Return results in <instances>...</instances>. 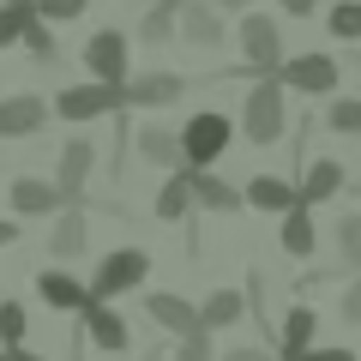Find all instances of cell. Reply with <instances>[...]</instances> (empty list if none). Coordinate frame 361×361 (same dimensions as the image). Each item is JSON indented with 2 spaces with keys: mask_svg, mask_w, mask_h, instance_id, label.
<instances>
[{
  "mask_svg": "<svg viewBox=\"0 0 361 361\" xmlns=\"http://www.w3.org/2000/svg\"><path fill=\"white\" fill-rule=\"evenodd\" d=\"M241 199H247L253 211H265V217H283L289 205H301V199H295V180H289V175H253V180L241 187Z\"/></svg>",
  "mask_w": 361,
  "mask_h": 361,
  "instance_id": "18",
  "label": "cell"
},
{
  "mask_svg": "<svg viewBox=\"0 0 361 361\" xmlns=\"http://www.w3.org/2000/svg\"><path fill=\"white\" fill-rule=\"evenodd\" d=\"M85 247H90V223H85V205H61V211H54L49 253H54V259H85Z\"/></svg>",
  "mask_w": 361,
  "mask_h": 361,
  "instance_id": "17",
  "label": "cell"
},
{
  "mask_svg": "<svg viewBox=\"0 0 361 361\" xmlns=\"http://www.w3.org/2000/svg\"><path fill=\"white\" fill-rule=\"evenodd\" d=\"M0 361H13V355H6V349H0Z\"/></svg>",
  "mask_w": 361,
  "mask_h": 361,
  "instance_id": "42",
  "label": "cell"
},
{
  "mask_svg": "<svg viewBox=\"0 0 361 361\" xmlns=\"http://www.w3.org/2000/svg\"><path fill=\"white\" fill-rule=\"evenodd\" d=\"M241 313H247V295H241V289H211V295L199 301V325H205L211 337H217V331H229V325L241 319Z\"/></svg>",
  "mask_w": 361,
  "mask_h": 361,
  "instance_id": "23",
  "label": "cell"
},
{
  "mask_svg": "<svg viewBox=\"0 0 361 361\" xmlns=\"http://www.w3.org/2000/svg\"><path fill=\"white\" fill-rule=\"evenodd\" d=\"M283 54H289V49H283L277 18L247 6V13H241V66H247V73H277V66H283Z\"/></svg>",
  "mask_w": 361,
  "mask_h": 361,
  "instance_id": "5",
  "label": "cell"
},
{
  "mask_svg": "<svg viewBox=\"0 0 361 361\" xmlns=\"http://www.w3.org/2000/svg\"><path fill=\"white\" fill-rule=\"evenodd\" d=\"M49 115H54L49 97H30V90L0 97V139H37V133L49 127Z\"/></svg>",
  "mask_w": 361,
  "mask_h": 361,
  "instance_id": "10",
  "label": "cell"
},
{
  "mask_svg": "<svg viewBox=\"0 0 361 361\" xmlns=\"http://www.w3.org/2000/svg\"><path fill=\"white\" fill-rule=\"evenodd\" d=\"M331 241H337V259H343L349 271H361V211H343V217H337Z\"/></svg>",
  "mask_w": 361,
  "mask_h": 361,
  "instance_id": "27",
  "label": "cell"
},
{
  "mask_svg": "<svg viewBox=\"0 0 361 361\" xmlns=\"http://www.w3.org/2000/svg\"><path fill=\"white\" fill-rule=\"evenodd\" d=\"M145 313H151V319L163 325L169 337H187V331H205V325H199V301H187V295H175V289H151V295H145Z\"/></svg>",
  "mask_w": 361,
  "mask_h": 361,
  "instance_id": "13",
  "label": "cell"
},
{
  "mask_svg": "<svg viewBox=\"0 0 361 361\" xmlns=\"http://www.w3.org/2000/svg\"><path fill=\"white\" fill-rule=\"evenodd\" d=\"M18 241V223H6V217H0V247H13Z\"/></svg>",
  "mask_w": 361,
  "mask_h": 361,
  "instance_id": "39",
  "label": "cell"
},
{
  "mask_svg": "<svg viewBox=\"0 0 361 361\" xmlns=\"http://www.w3.org/2000/svg\"><path fill=\"white\" fill-rule=\"evenodd\" d=\"M54 115L73 121V127H90V121L115 115V109H127V85H103V78H85V85H66L61 97H49Z\"/></svg>",
  "mask_w": 361,
  "mask_h": 361,
  "instance_id": "3",
  "label": "cell"
},
{
  "mask_svg": "<svg viewBox=\"0 0 361 361\" xmlns=\"http://www.w3.org/2000/svg\"><path fill=\"white\" fill-rule=\"evenodd\" d=\"M187 78L180 73H127V109H169L180 103Z\"/></svg>",
  "mask_w": 361,
  "mask_h": 361,
  "instance_id": "15",
  "label": "cell"
},
{
  "mask_svg": "<svg viewBox=\"0 0 361 361\" xmlns=\"http://www.w3.org/2000/svg\"><path fill=\"white\" fill-rule=\"evenodd\" d=\"M85 73L103 78V85H127V73H133L127 37H121V30H97V37L85 42Z\"/></svg>",
  "mask_w": 361,
  "mask_h": 361,
  "instance_id": "9",
  "label": "cell"
},
{
  "mask_svg": "<svg viewBox=\"0 0 361 361\" xmlns=\"http://www.w3.org/2000/svg\"><path fill=\"white\" fill-rule=\"evenodd\" d=\"M90 175H97V145H90V133H78V139L61 145V169H54V187H61L66 205H85Z\"/></svg>",
  "mask_w": 361,
  "mask_h": 361,
  "instance_id": "7",
  "label": "cell"
},
{
  "mask_svg": "<svg viewBox=\"0 0 361 361\" xmlns=\"http://www.w3.org/2000/svg\"><path fill=\"white\" fill-rule=\"evenodd\" d=\"M37 295L49 301L54 313H73V319H78L85 307H97V289L78 283V277H66V271H42V277H37Z\"/></svg>",
  "mask_w": 361,
  "mask_h": 361,
  "instance_id": "16",
  "label": "cell"
},
{
  "mask_svg": "<svg viewBox=\"0 0 361 361\" xmlns=\"http://www.w3.org/2000/svg\"><path fill=\"white\" fill-rule=\"evenodd\" d=\"M175 6H180V0H151V6H145V18H139V42H145V49H163V42L180 37Z\"/></svg>",
  "mask_w": 361,
  "mask_h": 361,
  "instance_id": "25",
  "label": "cell"
},
{
  "mask_svg": "<svg viewBox=\"0 0 361 361\" xmlns=\"http://www.w3.org/2000/svg\"><path fill=\"white\" fill-rule=\"evenodd\" d=\"M277 78H283V90H301V97H331L337 90V61L325 49L319 54H283Z\"/></svg>",
  "mask_w": 361,
  "mask_h": 361,
  "instance_id": "6",
  "label": "cell"
},
{
  "mask_svg": "<svg viewBox=\"0 0 361 361\" xmlns=\"http://www.w3.org/2000/svg\"><path fill=\"white\" fill-rule=\"evenodd\" d=\"M325 127H331V133H361V97H337V103H325Z\"/></svg>",
  "mask_w": 361,
  "mask_h": 361,
  "instance_id": "31",
  "label": "cell"
},
{
  "mask_svg": "<svg viewBox=\"0 0 361 361\" xmlns=\"http://www.w3.org/2000/svg\"><path fill=\"white\" fill-rule=\"evenodd\" d=\"M175 25H180V37L193 42V49H217V42H223L217 0H180V6H175Z\"/></svg>",
  "mask_w": 361,
  "mask_h": 361,
  "instance_id": "14",
  "label": "cell"
},
{
  "mask_svg": "<svg viewBox=\"0 0 361 361\" xmlns=\"http://www.w3.org/2000/svg\"><path fill=\"white\" fill-rule=\"evenodd\" d=\"M319 343V313L313 307H289L283 313V331H277V355H301V349Z\"/></svg>",
  "mask_w": 361,
  "mask_h": 361,
  "instance_id": "24",
  "label": "cell"
},
{
  "mask_svg": "<svg viewBox=\"0 0 361 361\" xmlns=\"http://www.w3.org/2000/svg\"><path fill=\"white\" fill-rule=\"evenodd\" d=\"M325 30H331L337 42H361V0H337V6H325Z\"/></svg>",
  "mask_w": 361,
  "mask_h": 361,
  "instance_id": "28",
  "label": "cell"
},
{
  "mask_svg": "<svg viewBox=\"0 0 361 361\" xmlns=\"http://www.w3.org/2000/svg\"><path fill=\"white\" fill-rule=\"evenodd\" d=\"M25 325H30V313H25V301H0V349H13V343H25Z\"/></svg>",
  "mask_w": 361,
  "mask_h": 361,
  "instance_id": "30",
  "label": "cell"
},
{
  "mask_svg": "<svg viewBox=\"0 0 361 361\" xmlns=\"http://www.w3.org/2000/svg\"><path fill=\"white\" fill-rule=\"evenodd\" d=\"M187 211H193V169L180 163L169 169L163 193H157V223H187Z\"/></svg>",
  "mask_w": 361,
  "mask_h": 361,
  "instance_id": "21",
  "label": "cell"
},
{
  "mask_svg": "<svg viewBox=\"0 0 361 361\" xmlns=\"http://www.w3.org/2000/svg\"><path fill=\"white\" fill-rule=\"evenodd\" d=\"M30 6H37L49 25H73V18H85V13H90V0H30Z\"/></svg>",
  "mask_w": 361,
  "mask_h": 361,
  "instance_id": "32",
  "label": "cell"
},
{
  "mask_svg": "<svg viewBox=\"0 0 361 361\" xmlns=\"http://www.w3.org/2000/svg\"><path fill=\"white\" fill-rule=\"evenodd\" d=\"M145 277H151V253H145V247H115V253L97 259L90 289H97V301H115V295H133Z\"/></svg>",
  "mask_w": 361,
  "mask_h": 361,
  "instance_id": "4",
  "label": "cell"
},
{
  "mask_svg": "<svg viewBox=\"0 0 361 361\" xmlns=\"http://www.w3.org/2000/svg\"><path fill=\"white\" fill-rule=\"evenodd\" d=\"M223 361H277V349H265V343H241V349H229Z\"/></svg>",
  "mask_w": 361,
  "mask_h": 361,
  "instance_id": "36",
  "label": "cell"
},
{
  "mask_svg": "<svg viewBox=\"0 0 361 361\" xmlns=\"http://www.w3.org/2000/svg\"><path fill=\"white\" fill-rule=\"evenodd\" d=\"M235 133L241 127H235L223 109H193V115L180 121V163L187 169H211L217 157H229Z\"/></svg>",
  "mask_w": 361,
  "mask_h": 361,
  "instance_id": "2",
  "label": "cell"
},
{
  "mask_svg": "<svg viewBox=\"0 0 361 361\" xmlns=\"http://www.w3.org/2000/svg\"><path fill=\"white\" fill-rule=\"evenodd\" d=\"M277 247L289 259H307L319 247V223H313V205H289L283 211V229H277Z\"/></svg>",
  "mask_w": 361,
  "mask_h": 361,
  "instance_id": "20",
  "label": "cell"
},
{
  "mask_svg": "<svg viewBox=\"0 0 361 361\" xmlns=\"http://www.w3.org/2000/svg\"><path fill=\"white\" fill-rule=\"evenodd\" d=\"M283 127H289V90L277 73H259V85L247 90V103H241V139L265 151V145L283 139Z\"/></svg>",
  "mask_w": 361,
  "mask_h": 361,
  "instance_id": "1",
  "label": "cell"
},
{
  "mask_svg": "<svg viewBox=\"0 0 361 361\" xmlns=\"http://www.w3.org/2000/svg\"><path fill=\"white\" fill-rule=\"evenodd\" d=\"M127 6H151V0H127Z\"/></svg>",
  "mask_w": 361,
  "mask_h": 361,
  "instance_id": "41",
  "label": "cell"
},
{
  "mask_svg": "<svg viewBox=\"0 0 361 361\" xmlns=\"http://www.w3.org/2000/svg\"><path fill=\"white\" fill-rule=\"evenodd\" d=\"M343 187H349V175H343V163H337V157H307V169H301V180H295V199L319 211L325 199H337Z\"/></svg>",
  "mask_w": 361,
  "mask_h": 361,
  "instance_id": "12",
  "label": "cell"
},
{
  "mask_svg": "<svg viewBox=\"0 0 361 361\" xmlns=\"http://www.w3.org/2000/svg\"><path fill=\"white\" fill-rule=\"evenodd\" d=\"M301 361H355V349L349 343H313V349H301Z\"/></svg>",
  "mask_w": 361,
  "mask_h": 361,
  "instance_id": "35",
  "label": "cell"
},
{
  "mask_svg": "<svg viewBox=\"0 0 361 361\" xmlns=\"http://www.w3.org/2000/svg\"><path fill=\"white\" fill-rule=\"evenodd\" d=\"M193 205H199V211H217V217H235L247 199H241V187H229L223 175H211V169H193Z\"/></svg>",
  "mask_w": 361,
  "mask_h": 361,
  "instance_id": "19",
  "label": "cell"
},
{
  "mask_svg": "<svg viewBox=\"0 0 361 361\" xmlns=\"http://www.w3.org/2000/svg\"><path fill=\"white\" fill-rule=\"evenodd\" d=\"M277 6H283L289 18H313V13H319V0H277Z\"/></svg>",
  "mask_w": 361,
  "mask_h": 361,
  "instance_id": "37",
  "label": "cell"
},
{
  "mask_svg": "<svg viewBox=\"0 0 361 361\" xmlns=\"http://www.w3.org/2000/svg\"><path fill=\"white\" fill-rule=\"evenodd\" d=\"M133 151L145 157V163H157V169H180V133L175 127H139L133 133Z\"/></svg>",
  "mask_w": 361,
  "mask_h": 361,
  "instance_id": "22",
  "label": "cell"
},
{
  "mask_svg": "<svg viewBox=\"0 0 361 361\" xmlns=\"http://www.w3.org/2000/svg\"><path fill=\"white\" fill-rule=\"evenodd\" d=\"M6 205H13V217H54L66 199H61V187L42 180V175H13L6 180Z\"/></svg>",
  "mask_w": 361,
  "mask_h": 361,
  "instance_id": "11",
  "label": "cell"
},
{
  "mask_svg": "<svg viewBox=\"0 0 361 361\" xmlns=\"http://www.w3.org/2000/svg\"><path fill=\"white\" fill-rule=\"evenodd\" d=\"M6 355H13V361H49V355H37V349H25V343H13Z\"/></svg>",
  "mask_w": 361,
  "mask_h": 361,
  "instance_id": "38",
  "label": "cell"
},
{
  "mask_svg": "<svg viewBox=\"0 0 361 361\" xmlns=\"http://www.w3.org/2000/svg\"><path fill=\"white\" fill-rule=\"evenodd\" d=\"M18 49H25L30 61H42V66H54V61H61V42H54V25L37 13V6H30V18H25V37H18Z\"/></svg>",
  "mask_w": 361,
  "mask_h": 361,
  "instance_id": "26",
  "label": "cell"
},
{
  "mask_svg": "<svg viewBox=\"0 0 361 361\" xmlns=\"http://www.w3.org/2000/svg\"><path fill=\"white\" fill-rule=\"evenodd\" d=\"M223 6H229V13H247V6H253V0H217V13Z\"/></svg>",
  "mask_w": 361,
  "mask_h": 361,
  "instance_id": "40",
  "label": "cell"
},
{
  "mask_svg": "<svg viewBox=\"0 0 361 361\" xmlns=\"http://www.w3.org/2000/svg\"><path fill=\"white\" fill-rule=\"evenodd\" d=\"M175 361H217V343H211V331H187L175 343Z\"/></svg>",
  "mask_w": 361,
  "mask_h": 361,
  "instance_id": "33",
  "label": "cell"
},
{
  "mask_svg": "<svg viewBox=\"0 0 361 361\" xmlns=\"http://www.w3.org/2000/svg\"><path fill=\"white\" fill-rule=\"evenodd\" d=\"M337 313H343L349 325H361V271L349 277V289H343V301H337Z\"/></svg>",
  "mask_w": 361,
  "mask_h": 361,
  "instance_id": "34",
  "label": "cell"
},
{
  "mask_svg": "<svg viewBox=\"0 0 361 361\" xmlns=\"http://www.w3.org/2000/svg\"><path fill=\"white\" fill-rule=\"evenodd\" d=\"M78 331H85V343L103 349V355H127L133 349V319L121 307H109V301H97V307L78 313Z\"/></svg>",
  "mask_w": 361,
  "mask_h": 361,
  "instance_id": "8",
  "label": "cell"
},
{
  "mask_svg": "<svg viewBox=\"0 0 361 361\" xmlns=\"http://www.w3.org/2000/svg\"><path fill=\"white\" fill-rule=\"evenodd\" d=\"M25 18H30V0H0V49H18Z\"/></svg>",
  "mask_w": 361,
  "mask_h": 361,
  "instance_id": "29",
  "label": "cell"
}]
</instances>
